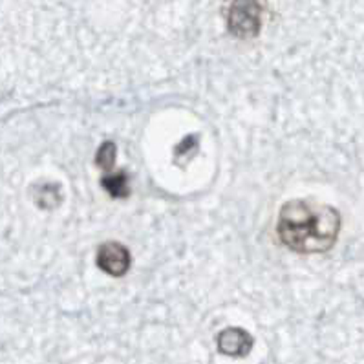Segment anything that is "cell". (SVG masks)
<instances>
[{
	"instance_id": "cell-1",
	"label": "cell",
	"mask_w": 364,
	"mask_h": 364,
	"mask_svg": "<svg viewBox=\"0 0 364 364\" xmlns=\"http://www.w3.org/2000/svg\"><path fill=\"white\" fill-rule=\"evenodd\" d=\"M341 231V215L330 205L291 200L279 216V236L296 253H324L333 247Z\"/></svg>"
},
{
	"instance_id": "cell-2",
	"label": "cell",
	"mask_w": 364,
	"mask_h": 364,
	"mask_svg": "<svg viewBox=\"0 0 364 364\" xmlns=\"http://www.w3.org/2000/svg\"><path fill=\"white\" fill-rule=\"evenodd\" d=\"M229 30L240 39H251L260 30V8L257 0H236L229 9Z\"/></svg>"
},
{
	"instance_id": "cell-3",
	"label": "cell",
	"mask_w": 364,
	"mask_h": 364,
	"mask_svg": "<svg viewBox=\"0 0 364 364\" xmlns=\"http://www.w3.org/2000/svg\"><path fill=\"white\" fill-rule=\"evenodd\" d=\"M97 266L110 277H123L130 267V253L119 242H107L97 249Z\"/></svg>"
},
{
	"instance_id": "cell-4",
	"label": "cell",
	"mask_w": 364,
	"mask_h": 364,
	"mask_svg": "<svg viewBox=\"0 0 364 364\" xmlns=\"http://www.w3.org/2000/svg\"><path fill=\"white\" fill-rule=\"evenodd\" d=\"M218 344L220 350L228 355H245L253 344V338L240 328H229V330L220 333Z\"/></svg>"
},
{
	"instance_id": "cell-5",
	"label": "cell",
	"mask_w": 364,
	"mask_h": 364,
	"mask_svg": "<svg viewBox=\"0 0 364 364\" xmlns=\"http://www.w3.org/2000/svg\"><path fill=\"white\" fill-rule=\"evenodd\" d=\"M101 187H103L112 198H127L130 194L129 176L124 174L123 171L112 172V174L103 176Z\"/></svg>"
},
{
	"instance_id": "cell-6",
	"label": "cell",
	"mask_w": 364,
	"mask_h": 364,
	"mask_svg": "<svg viewBox=\"0 0 364 364\" xmlns=\"http://www.w3.org/2000/svg\"><path fill=\"white\" fill-rule=\"evenodd\" d=\"M37 203L43 209H53L60 203V187L55 183H43L37 193Z\"/></svg>"
},
{
	"instance_id": "cell-7",
	"label": "cell",
	"mask_w": 364,
	"mask_h": 364,
	"mask_svg": "<svg viewBox=\"0 0 364 364\" xmlns=\"http://www.w3.org/2000/svg\"><path fill=\"white\" fill-rule=\"evenodd\" d=\"M95 163L103 171H112L114 163H116V145L112 141H105L103 145L99 146L97 156H95Z\"/></svg>"
}]
</instances>
